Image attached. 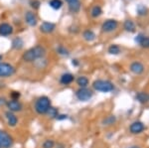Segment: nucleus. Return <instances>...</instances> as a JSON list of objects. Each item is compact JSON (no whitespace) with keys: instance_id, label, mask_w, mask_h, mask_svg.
<instances>
[{"instance_id":"f257e3e1","label":"nucleus","mask_w":149,"mask_h":148,"mask_svg":"<svg viewBox=\"0 0 149 148\" xmlns=\"http://www.w3.org/2000/svg\"><path fill=\"white\" fill-rule=\"evenodd\" d=\"M45 54H46L45 48L43 46H40V45H37V46L32 47L27 50L23 54L22 59L26 63H32V62H35L39 59H42L45 56Z\"/></svg>"},{"instance_id":"f03ea898","label":"nucleus","mask_w":149,"mask_h":148,"mask_svg":"<svg viewBox=\"0 0 149 148\" xmlns=\"http://www.w3.org/2000/svg\"><path fill=\"white\" fill-rule=\"evenodd\" d=\"M51 106V99L48 97H41L35 102V110L38 114H46Z\"/></svg>"},{"instance_id":"7ed1b4c3","label":"nucleus","mask_w":149,"mask_h":148,"mask_svg":"<svg viewBox=\"0 0 149 148\" xmlns=\"http://www.w3.org/2000/svg\"><path fill=\"white\" fill-rule=\"evenodd\" d=\"M93 88L97 92H109L111 90H113L114 85L113 83L109 81H104V80H97L95 81L93 83Z\"/></svg>"},{"instance_id":"20e7f679","label":"nucleus","mask_w":149,"mask_h":148,"mask_svg":"<svg viewBox=\"0 0 149 148\" xmlns=\"http://www.w3.org/2000/svg\"><path fill=\"white\" fill-rule=\"evenodd\" d=\"M15 74V68L8 63L0 62V78H8Z\"/></svg>"},{"instance_id":"39448f33","label":"nucleus","mask_w":149,"mask_h":148,"mask_svg":"<svg viewBox=\"0 0 149 148\" xmlns=\"http://www.w3.org/2000/svg\"><path fill=\"white\" fill-rule=\"evenodd\" d=\"M93 94V90L86 89V88H81V89L77 90V92H76L77 99H78L79 101H90V99H92Z\"/></svg>"},{"instance_id":"423d86ee","label":"nucleus","mask_w":149,"mask_h":148,"mask_svg":"<svg viewBox=\"0 0 149 148\" xmlns=\"http://www.w3.org/2000/svg\"><path fill=\"white\" fill-rule=\"evenodd\" d=\"M13 144V139L6 131L0 129V148H10Z\"/></svg>"},{"instance_id":"0eeeda50","label":"nucleus","mask_w":149,"mask_h":148,"mask_svg":"<svg viewBox=\"0 0 149 148\" xmlns=\"http://www.w3.org/2000/svg\"><path fill=\"white\" fill-rule=\"evenodd\" d=\"M6 106L8 107L9 111L11 113H19L23 109V106L19 101H15V99H11L6 102Z\"/></svg>"},{"instance_id":"6e6552de","label":"nucleus","mask_w":149,"mask_h":148,"mask_svg":"<svg viewBox=\"0 0 149 148\" xmlns=\"http://www.w3.org/2000/svg\"><path fill=\"white\" fill-rule=\"evenodd\" d=\"M117 26H118L117 21L110 19V20H107L104 23L102 24V30L105 33H109V32H112V31H114L115 29H116Z\"/></svg>"},{"instance_id":"1a4fd4ad","label":"nucleus","mask_w":149,"mask_h":148,"mask_svg":"<svg viewBox=\"0 0 149 148\" xmlns=\"http://www.w3.org/2000/svg\"><path fill=\"white\" fill-rule=\"evenodd\" d=\"M56 29V25L51 22H43L40 26V31L45 34H50Z\"/></svg>"},{"instance_id":"9d476101","label":"nucleus","mask_w":149,"mask_h":148,"mask_svg":"<svg viewBox=\"0 0 149 148\" xmlns=\"http://www.w3.org/2000/svg\"><path fill=\"white\" fill-rule=\"evenodd\" d=\"M129 130H130L132 134H138V133H141L144 130V124L141 121H134L133 123H131Z\"/></svg>"},{"instance_id":"9b49d317","label":"nucleus","mask_w":149,"mask_h":148,"mask_svg":"<svg viewBox=\"0 0 149 148\" xmlns=\"http://www.w3.org/2000/svg\"><path fill=\"white\" fill-rule=\"evenodd\" d=\"M5 117L7 119V123H8L9 126L11 127H15L18 123V117L15 115L14 113H11V111H6L5 113Z\"/></svg>"},{"instance_id":"f8f14e48","label":"nucleus","mask_w":149,"mask_h":148,"mask_svg":"<svg viewBox=\"0 0 149 148\" xmlns=\"http://www.w3.org/2000/svg\"><path fill=\"white\" fill-rule=\"evenodd\" d=\"M13 33V27L8 23L0 24V35L1 36H9Z\"/></svg>"},{"instance_id":"ddd939ff","label":"nucleus","mask_w":149,"mask_h":148,"mask_svg":"<svg viewBox=\"0 0 149 148\" xmlns=\"http://www.w3.org/2000/svg\"><path fill=\"white\" fill-rule=\"evenodd\" d=\"M130 71L135 75H140L144 71V66L140 62H134L130 65Z\"/></svg>"},{"instance_id":"4468645a","label":"nucleus","mask_w":149,"mask_h":148,"mask_svg":"<svg viewBox=\"0 0 149 148\" xmlns=\"http://www.w3.org/2000/svg\"><path fill=\"white\" fill-rule=\"evenodd\" d=\"M74 80V75H72V74H70V73H66V74H63V75L61 76L60 83L64 85H70V83H73Z\"/></svg>"},{"instance_id":"2eb2a0df","label":"nucleus","mask_w":149,"mask_h":148,"mask_svg":"<svg viewBox=\"0 0 149 148\" xmlns=\"http://www.w3.org/2000/svg\"><path fill=\"white\" fill-rule=\"evenodd\" d=\"M25 21L28 25L30 26H36L37 25V17L33 12L28 11L27 13L25 14Z\"/></svg>"},{"instance_id":"dca6fc26","label":"nucleus","mask_w":149,"mask_h":148,"mask_svg":"<svg viewBox=\"0 0 149 148\" xmlns=\"http://www.w3.org/2000/svg\"><path fill=\"white\" fill-rule=\"evenodd\" d=\"M135 42L138 43V44H140L142 47L149 48V38L145 37V36L142 34H139L137 37L135 38Z\"/></svg>"},{"instance_id":"f3484780","label":"nucleus","mask_w":149,"mask_h":148,"mask_svg":"<svg viewBox=\"0 0 149 148\" xmlns=\"http://www.w3.org/2000/svg\"><path fill=\"white\" fill-rule=\"evenodd\" d=\"M135 97L139 102H141V104H146V102L149 101V95L146 94V92H138Z\"/></svg>"},{"instance_id":"a211bd4d","label":"nucleus","mask_w":149,"mask_h":148,"mask_svg":"<svg viewBox=\"0 0 149 148\" xmlns=\"http://www.w3.org/2000/svg\"><path fill=\"white\" fill-rule=\"evenodd\" d=\"M23 45H24V42H23V40L21 39L20 37L15 38V39L12 41V48H13V49L20 50V49H22V48H23Z\"/></svg>"},{"instance_id":"6ab92c4d","label":"nucleus","mask_w":149,"mask_h":148,"mask_svg":"<svg viewBox=\"0 0 149 148\" xmlns=\"http://www.w3.org/2000/svg\"><path fill=\"white\" fill-rule=\"evenodd\" d=\"M77 83L80 88H86L88 85V79L86 77H84V76L79 77L77 79Z\"/></svg>"},{"instance_id":"aec40b11","label":"nucleus","mask_w":149,"mask_h":148,"mask_svg":"<svg viewBox=\"0 0 149 148\" xmlns=\"http://www.w3.org/2000/svg\"><path fill=\"white\" fill-rule=\"evenodd\" d=\"M84 38L88 42H92L95 39V35L92 30H86L84 32Z\"/></svg>"},{"instance_id":"412c9836","label":"nucleus","mask_w":149,"mask_h":148,"mask_svg":"<svg viewBox=\"0 0 149 148\" xmlns=\"http://www.w3.org/2000/svg\"><path fill=\"white\" fill-rule=\"evenodd\" d=\"M46 114L49 116L50 118H57L58 114H59V111H58V108H56V107L51 106L49 109H48Z\"/></svg>"},{"instance_id":"4be33fe9","label":"nucleus","mask_w":149,"mask_h":148,"mask_svg":"<svg viewBox=\"0 0 149 148\" xmlns=\"http://www.w3.org/2000/svg\"><path fill=\"white\" fill-rule=\"evenodd\" d=\"M69 8H70V10H71L72 12H74V13L78 12L81 8L80 1H76V2H73V3H69Z\"/></svg>"},{"instance_id":"5701e85b","label":"nucleus","mask_w":149,"mask_h":148,"mask_svg":"<svg viewBox=\"0 0 149 148\" xmlns=\"http://www.w3.org/2000/svg\"><path fill=\"white\" fill-rule=\"evenodd\" d=\"M115 120H116V118H115L114 115L107 116V117L102 120V124L103 125H112L115 122Z\"/></svg>"},{"instance_id":"b1692460","label":"nucleus","mask_w":149,"mask_h":148,"mask_svg":"<svg viewBox=\"0 0 149 148\" xmlns=\"http://www.w3.org/2000/svg\"><path fill=\"white\" fill-rule=\"evenodd\" d=\"M124 29L128 31V32H133L134 29H135V25L131 20H126L124 22Z\"/></svg>"},{"instance_id":"393cba45","label":"nucleus","mask_w":149,"mask_h":148,"mask_svg":"<svg viewBox=\"0 0 149 148\" xmlns=\"http://www.w3.org/2000/svg\"><path fill=\"white\" fill-rule=\"evenodd\" d=\"M49 4L53 9L58 10V9H60L62 7V5H63V2H62L61 0H51V1L49 2Z\"/></svg>"},{"instance_id":"a878e982","label":"nucleus","mask_w":149,"mask_h":148,"mask_svg":"<svg viewBox=\"0 0 149 148\" xmlns=\"http://www.w3.org/2000/svg\"><path fill=\"white\" fill-rule=\"evenodd\" d=\"M109 53L111 55H117L120 53V48H119L117 45H111L109 48Z\"/></svg>"},{"instance_id":"bb28decb","label":"nucleus","mask_w":149,"mask_h":148,"mask_svg":"<svg viewBox=\"0 0 149 148\" xmlns=\"http://www.w3.org/2000/svg\"><path fill=\"white\" fill-rule=\"evenodd\" d=\"M91 14H92L93 17H97V16H100V14H102V8L97 5L93 7L92 11H91Z\"/></svg>"},{"instance_id":"cd10ccee","label":"nucleus","mask_w":149,"mask_h":148,"mask_svg":"<svg viewBox=\"0 0 149 148\" xmlns=\"http://www.w3.org/2000/svg\"><path fill=\"white\" fill-rule=\"evenodd\" d=\"M55 147V141L52 139H46L43 143V148H54Z\"/></svg>"},{"instance_id":"c85d7f7f","label":"nucleus","mask_w":149,"mask_h":148,"mask_svg":"<svg viewBox=\"0 0 149 148\" xmlns=\"http://www.w3.org/2000/svg\"><path fill=\"white\" fill-rule=\"evenodd\" d=\"M57 52L60 55H64V56H67V55H69L68 50H67L66 48L63 47V46H59V47H58L57 48Z\"/></svg>"},{"instance_id":"c756f323","label":"nucleus","mask_w":149,"mask_h":148,"mask_svg":"<svg viewBox=\"0 0 149 148\" xmlns=\"http://www.w3.org/2000/svg\"><path fill=\"white\" fill-rule=\"evenodd\" d=\"M20 97H21V94L19 92H15V90L11 92V99H15V101H18Z\"/></svg>"},{"instance_id":"7c9ffc66","label":"nucleus","mask_w":149,"mask_h":148,"mask_svg":"<svg viewBox=\"0 0 149 148\" xmlns=\"http://www.w3.org/2000/svg\"><path fill=\"white\" fill-rule=\"evenodd\" d=\"M67 118H68V115H66V114H58L56 119H58V120H64V119Z\"/></svg>"},{"instance_id":"2f4dec72","label":"nucleus","mask_w":149,"mask_h":148,"mask_svg":"<svg viewBox=\"0 0 149 148\" xmlns=\"http://www.w3.org/2000/svg\"><path fill=\"white\" fill-rule=\"evenodd\" d=\"M39 5H40V2L37 1V0H35L34 2H32V7H33V8H35V9L39 8Z\"/></svg>"},{"instance_id":"473e14b6","label":"nucleus","mask_w":149,"mask_h":148,"mask_svg":"<svg viewBox=\"0 0 149 148\" xmlns=\"http://www.w3.org/2000/svg\"><path fill=\"white\" fill-rule=\"evenodd\" d=\"M6 101H5V99H4V97H1V99H0V106H1V104H6Z\"/></svg>"},{"instance_id":"72a5a7b5","label":"nucleus","mask_w":149,"mask_h":148,"mask_svg":"<svg viewBox=\"0 0 149 148\" xmlns=\"http://www.w3.org/2000/svg\"><path fill=\"white\" fill-rule=\"evenodd\" d=\"M68 3H73V2H76V1H79V0H66Z\"/></svg>"},{"instance_id":"f704fd0d","label":"nucleus","mask_w":149,"mask_h":148,"mask_svg":"<svg viewBox=\"0 0 149 148\" xmlns=\"http://www.w3.org/2000/svg\"><path fill=\"white\" fill-rule=\"evenodd\" d=\"M127 148H140L139 146H136V145H133V146H130V147H127Z\"/></svg>"},{"instance_id":"c9c22d12","label":"nucleus","mask_w":149,"mask_h":148,"mask_svg":"<svg viewBox=\"0 0 149 148\" xmlns=\"http://www.w3.org/2000/svg\"><path fill=\"white\" fill-rule=\"evenodd\" d=\"M59 148H64V145L63 144H60L59 145Z\"/></svg>"},{"instance_id":"e433bc0d","label":"nucleus","mask_w":149,"mask_h":148,"mask_svg":"<svg viewBox=\"0 0 149 148\" xmlns=\"http://www.w3.org/2000/svg\"><path fill=\"white\" fill-rule=\"evenodd\" d=\"M0 61H2V56L0 55Z\"/></svg>"}]
</instances>
